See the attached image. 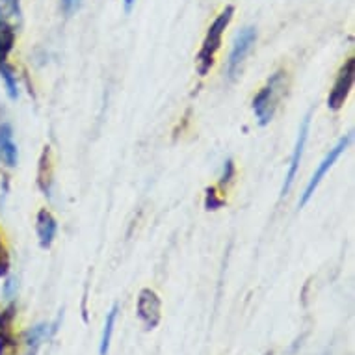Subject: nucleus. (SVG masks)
<instances>
[{"label":"nucleus","mask_w":355,"mask_h":355,"mask_svg":"<svg viewBox=\"0 0 355 355\" xmlns=\"http://www.w3.org/2000/svg\"><path fill=\"white\" fill-rule=\"evenodd\" d=\"M234 15V8L227 6L223 12L214 19V23L210 24L209 32H207V37H205L203 45H201V51L198 54V71L199 75L205 76L210 71V67L214 65V56L216 53L220 51L221 45V35L225 32V28L231 23V19Z\"/></svg>","instance_id":"obj_1"},{"label":"nucleus","mask_w":355,"mask_h":355,"mask_svg":"<svg viewBox=\"0 0 355 355\" xmlns=\"http://www.w3.org/2000/svg\"><path fill=\"white\" fill-rule=\"evenodd\" d=\"M283 78V73H275L272 76V80L268 82V86H264L259 92V95L253 101V112H255L257 119L261 123L262 127L264 125H268L272 121V117H274L275 112V103H277V84Z\"/></svg>","instance_id":"obj_2"},{"label":"nucleus","mask_w":355,"mask_h":355,"mask_svg":"<svg viewBox=\"0 0 355 355\" xmlns=\"http://www.w3.org/2000/svg\"><path fill=\"white\" fill-rule=\"evenodd\" d=\"M349 141H352V135H346L344 138H340L338 140V144L333 149H329V153L326 155V158L322 160L320 166H318V169L315 171V175H313V179L309 181L307 188H305V193L302 196V201H300V207H303V205H307V201L313 196H315L316 188H318V184L322 182V179L326 177V173L329 171V169L333 168V164L337 162L338 157L343 155L344 151H346V147L349 146Z\"/></svg>","instance_id":"obj_3"},{"label":"nucleus","mask_w":355,"mask_h":355,"mask_svg":"<svg viewBox=\"0 0 355 355\" xmlns=\"http://www.w3.org/2000/svg\"><path fill=\"white\" fill-rule=\"evenodd\" d=\"M354 80H355V58H349L346 64L343 65V69L338 73L337 80L333 84V89L329 97H327V106L331 108V110H340L348 99L349 92H352V87H354Z\"/></svg>","instance_id":"obj_4"},{"label":"nucleus","mask_w":355,"mask_h":355,"mask_svg":"<svg viewBox=\"0 0 355 355\" xmlns=\"http://www.w3.org/2000/svg\"><path fill=\"white\" fill-rule=\"evenodd\" d=\"M136 313H138V318L146 326V329H155L162 318V303H160L157 292L151 291V288H144L138 296Z\"/></svg>","instance_id":"obj_5"},{"label":"nucleus","mask_w":355,"mask_h":355,"mask_svg":"<svg viewBox=\"0 0 355 355\" xmlns=\"http://www.w3.org/2000/svg\"><path fill=\"white\" fill-rule=\"evenodd\" d=\"M257 41V32L253 26H245L236 34L233 43V51L229 54V64H227V73L229 76L233 78L239 71L240 64L244 62V58L248 56V53L251 51V47L255 45Z\"/></svg>","instance_id":"obj_6"},{"label":"nucleus","mask_w":355,"mask_h":355,"mask_svg":"<svg viewBox=\"0 0 355 355\" xmlns=\"http://www.w3.org/2000/svg\"><path fill=\"white\" fill-rule=\"evenodd\" d=\"M309 125H311V116H305V119H303V123H302V127H300V132H297L296 147H294V153H292L291 168H288V173H286L283 190H281V198H285L286 193L291 192L292 184H294V179H296L297 169H300V162H302L303 149H305V144H307V138H309Z\"/></svg>","instance_id":"obj_7"},{"label":"nucleus","mask_w":355,"mask_h":355,"mask_svg":"<svg viewBox=\"0 0 355 355\" xmlns=\"http://www.w3.org/2000/svg\"><path fill=\"white\" fill-rule=\"evenodd\" d=\"M56 229L58 223L54 220V216L47 209H41L35 221V231H37V239H40L41 248H51L54 236H56Z\"/></svg>","instance_id":"obj_8"},{"label":"nucleus","mask_w":355,"mask_h":355,"mask_svg":"<svg viewBox=\"0 0 355 355\" xmlns=\"http://www.w3.org/2000/svg\"><path fill=\"white\" fill-rule=\"evenodd\" d=\"M0 157L4 158L10 168L17 164V146L13 141V130L8 123L0 125Z\"/></svg>","instance_id":"obj_9"},{"label":"nucleus","mask_w":355,"mask_h":355,"mask_svg":"<svg viewBox=\"0 0 355 355\" xmlns=\"http://www.w3.org/2000/svg\"><path fill=\"white\" fill-rule=\"evenodd\" d=\"M56 327H53L51 329V326L49 324H37V326H34L32 329H28V331L24 333V346H26V355H35L37 354V349H40V346L45 340L49 338V335H51V331H54Z\"/></svg>","instance_id":"obj_10"},{"label":"nucleus","mask_w":355,"mask_h":355,"mask_svg":"<svg viewBox=\"0 0 355 355\" xmlns=\"http://www.w3.org/2000/svg\"><path fill=\"white\" fill-rule=\"evenodd\" d=\"M53 182V164H51V147H45L40 158V171H37V184L45 193L51 192Z\"/></svg>","instance_id":"obj_11"},{"label":"nucleus","mask_w":355,"mask_h":355,"mask_svg":"<svg viewBox=\"0 0 355 355\" xmlns=\"http://www.w3.org/2000/svg\"><path fill=\"white\" fill-rule=\"evenodd\" d=\"M117 320V305L110 309V313L106 316L105 329H103V337H101V346H99V355H108V349H110L112 335H114V326H116Z\"/></svg>","instance_id":"obj_12"},{"label":"nucleus","mask_w":355,"mask_h":355,"mask_svg":"<svg viewBox=\"0 0 355 355\" xmlns=\"http://www.w3.org/2000/svg\"><path fill=\"white\" fill-rule=\"evenodd\" d=\"M15 43V30L6 21H0V60H6Z\"/></svg>","instance_id":"obj_13"},{"label":"nucleus","mask_w":355,"mask_h":355,"mask_svg":"<svg viewBox=\"0 0 355 355\" xmlns=\"http://www.w3.org/2000/svg\"><path fill=\"white\" fill-rule=\"evenodd\" d=\"M21 19V6L19 0H0V21H19Z\"/></svg>","instance_id":"obj_14"},{"label":"nucleus","mask_w":355,"mask_h":355,"mask_svg":"<svg viewBox=\"0 0 355 355\" xmlns=\"http://www.w3.org/2000/svg\"><path fill=\"white\" fill-rule=\"evenodd\" d=\"M0 76L6 82L8 95H10L12 99H17V80H15L13 69L6 64V60H0Z\"/></svg>","instance_id":"obj_15"},{"label":"nucleus","mask_w":355,"mask_h":355,"mask_svg":"<svg viewBox=\"0 0 355 355\" xmlns=\"http://www.w3.org/2000/svg\"><path fill=\"white\" fill-rule=\"evenodd\" d=\"M13 318H15V307L10 305V307L4 309L2 315H0V329H10L13 324Z\"/></svg>","instance_id":"obj_16"},{"label":"nucleus","mask_w":355,"mask_h":355,"mask_svg":"<svg viewBox=\"0 0 355 355\" xmlns=\"http://www.w3.org/2000/svg\"><path fill=\"white\" fill-rule=\"evenodd\" d=\"M221 205H223V199H218L214 188H209V190H207V199H205V207H207V210L220 209Z\"/></svg>","instance_id":"obj_17"},{"label":"nucleus","mask_w":355,"mask_h":355,"mask_svg":"<svg viewBox=\"0 0 355 355\" xmlns=\"http://www.w3.org/2000/svg\"><path fill=\"white\" fill-rule=\"evenodd\" d=\"M8 268H10V257H8L6 245L2 244V240H0V277H4L8 274Z\"/></svg>","instance_id":"obj_18"},{"label":"nucleus","mask_w":355,"mask_h":355,"mask_svg":"<svg viewBox=\"0 0 355 355\" xmlns=\"http://www.w3.org/2000/svg\"><path fill=\"white\" fill-rule=\"evenodd\" d=\"M62 8H64V12L67 15H71L80 8V0H62Z\"/></svg>","instance_id":"obj_19"},{"label":"nucleus","mask_w":355,"mask_h":355,"mask_svg":"<svg viewBox=\"0 0 355 355\" xmlns=\"http://www.w3.org/2000/svg\"><path fill=\"white\" fill-rule=\"evenodd\" d=\"M233 171H234L233 162H231V160H227V162H225V171H223V177H221V184H225V182H227L229 179H231V175H233Z\"/></svg>","instance_id":"obj_20"},{"label":"nucleus","mask_w":355,"mask_h":355,"mask_svg":"<svg viewBox=\"0 0 355 355\" xmlns=\"http://www.w3.org/2000/svg\"><path fill=\"white\" fill-rule=\"evenodd\" d=\"M132 4H135V0H125V8H127V10H130Z\"/></svg>","instance_id":"obj_21"}]
</instances>
